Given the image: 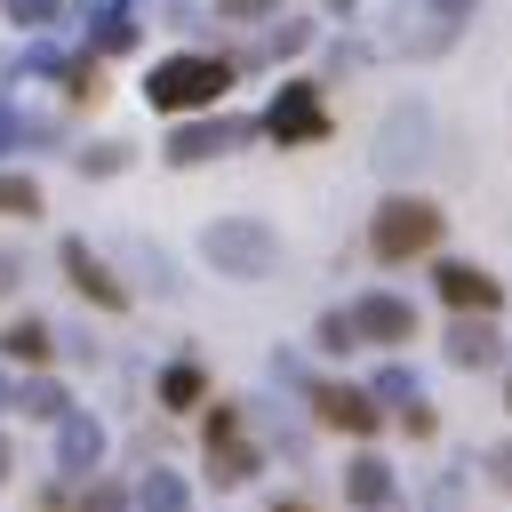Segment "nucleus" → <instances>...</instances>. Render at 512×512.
<instances>
[{
    "instance_id": "f257e3e1",
    "label": "nucleus",
    "mask_w": 512,
    "mask_h": 512,
    "mask_svg": "<svg viewBox=\"0 0 512 512\" xmlns=\"http://www.w3.org/2000/svg\"><path fill=\"white\" fill-rule=\"evenodd\" d=\"M216 88H224V64H208V56H184V64H160L152 72V104H168V112L208 104Z\"/></svg>"
},
{
    "instance_id": "f03ea898",
    "label": "nucleus",
    "mask_w": 512,
    "mask_h": 512,
    "mask_svg": "<svg viewBox=\"0 0 512 512\" xmlns=\"http://www.w3.org/2000/svg\"><path fill=\"white\" fill-rule=\"evenodd\" d=\"M440 232V216L424 208V200H392L384 216H376V256H408V248H424Z\"/></svg>"
},
{
    "instance_id": "7ed1b4c3",
    "label": "nucleus",
    "mask_w": 512,
    "mask_h": 512,
    "mask_svg": "<svg viewBox=\"0 0 512 512\" xmlns=\"http://www.w3.org/2000/svg\"><path fill=\"white\" fill-rule=\"evenodd\" d=\"M208 256H224V264H240V272H256V264L272 256V240H264L256 224H224V232H208Z\"/></svg>"
},
{
    "instance_id": "20e7f679",
    "label": "nucleus",
    "mask_w": 512,
    "mask_h": 512,
    "mask_svg": "<svg viewBox=\"0 0 512 512\" xmlns=\"http://www.w3.org/2000/svg\"><path fill=\"white\" fill-rule=\"evenodd\" d=\"M272 136H320V104H312V96L296 88V96H288V104L272 112Z\"/></svg>"
},
{
    "instance_id": "39448f33",
    "label": "nucleus",
    "mask_w": 512,
    "mask_h": 512,
    "mask_svg": "<svg viewBox=\"0 0 512 512\" xmlns=\"http://www.w3.org/2000/svg\"><path fill=\"white\" fill-rule=\"evenodd\" d=\"M440 280H448V304H496V280H480V272H464V264L440 272Z\"/></svg>"
},
{
    "instance_id": "423d86ee",
    "label": "nucleus",
    "mask_w": 512,
    "mask_h": 512,
    "mask_svg": "<svg viewBox=\"0 0 512 512\" xmlns=\"http://www.w3.org/2000/svg\"><path fill=\"white\" fill-rule=\"evenodd\" d=\"M320 408H328V416H336V424H376V408H368V400H360V392H328V400H320Z\"/></svg>"
},
{
    "instance_id": "0eeeda50",
    "label": "nucleus",
    "mask_w": 512,
    "mask_h": 512,
    "mask_svg": "<svg viewBox=\"0 0 512 512\" xmlns=\"http://www.w3.org/2000/svg\"><path fill=\"white\" fill-rule=\"evenodd\" d=\"M0 208H24L32 216V184H0Z\"/></svg>"
},
{
    "instance_id": "6e6552de",
    "label": "nucleus",
    "mask_w": 512,
    "mask_h": 512,
    "mask_svg": "<svg viewBox=\"0 0 512 512\" xmlns=\"http://www.w3.org/2000/svg\"><path fill=\"white\" fill-rule=\"evenodd\" d=\"M0 272H8V264H0Z\"/></svg>"
}]
</instances>
